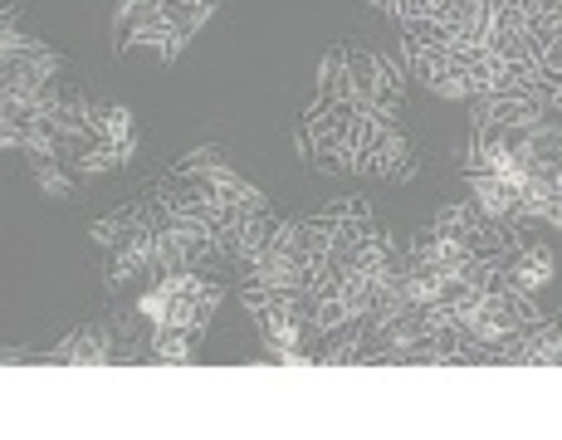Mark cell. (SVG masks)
I'll list each match as a JSON object with an SVG mask.
<instances>
[{"instance_id":"5b68a950","label":"cell","mask_w":562,"mask_h":440,"mask_svg":"<svg viewBox=\"0 0 562 440\" xmlns=\"http://www.w3.org/2000/svg\"><path fill=\"white\" fill-rule=\"evenodd\" d=\"M133 358H137V348H127V342L117 338L113 318L74 328L69 338L49 352V362H64V368H108V362H133Z\"/></svg>"},{"instance_id":"30bf717a","label":"cell","mask_w":562,"mask_h":440,"mask_svg":"<svg viewBox=\"0 0 562 440\" xmlns=\"http://www.w3.org/2000/svg\"><path fill=\"white\" fill-rule=\"evenodd\" d=\"M99 137L103 143H113L117 153H123V162L133 167L137 153H143V133H137V113L127 109V103H103L99 113Z\"/></svg>"},{"instance_id":"4fadbf2b","label":"cell","mask_w":562,"mask_h":440,"mask_svg":"<svg viewBox=\"0 0 562 440\" xmlns=\"http://www.w3.org/2000/svg\"><path fill=\"white\" fill-rule=\"evenodd\" d=\"M0 59H64V49H54V45H45V40H35V35H20L15 20H5Z\"/></svg>"},{"instance_id":"ba28073f","label":"cell","mask_w":562,"mask_h":440,"mask_svg":"<svg viewBox=\"0 0 562 440\" xmlns=\"http://www.w3.org/2000/svg\"><path fill=\"white\" fill-rule=\"evenodd\" d=\"M499 274H504V284H509V289L538 298L548 284H553V250H548L543 240L518 245V250H509V255L499 260Z\"/></svg>"},{"instance_id":"9c48e42d","label":"cell","mask_w":562,"mask_h":440,"mask_svg":"<svg viewBox=\"0 0 562 440\" xmlns=\"http://www.w3.org/2000/svg\"><path fill=\"white\" fill-rule=\"evenodd\" d=\"M201 338L196 328H177V324H157L147 328V358L153 362H196L201 358Z\"/></svg>"},{"instance_id":"277c9868","label":"cell","mask_w":562,"mask_h":440,"mask_svg":"<svg viewBox=\"0 0 562 440\" xmlns=\"http://www.w3.org/2000/svg\"><path fill=\"white\" fill-rule=\"evenodd\" d=\"M402 59H406V74L420 79V89H430L436 99H456V103H470L480 99V83L456 64V55L440 45H420V40L402 35Z\"/></svg>"},{"instance_id":"3957f363","label":"cell","mask_w":562,"mask_h":440,"mask_svg":"<svg viewBox=\"0 0 562 440\" xmlns=\"http://www.w3.org/2000/svg\"><path fill=\"white\" fill-rule=\"evenodd\" d=\"M348 69H352V103L386 123H402L406 113V74L396 69L386 55H372V49L348 45Z\"/></svg>"},{"instance_id":"8fae6325","label":"cell","mask_w":562,"mask_h":440,"mask_svg":"<svg viewBox=\"0 0 562 440\" xmlns=\"http://www.w3.org/2000/svg\"><path fill=\"white\" fill-rule=\"evenodd\" d=\"M318 99L328 103H352V69H348V45H333L318 64ZM358 109V103H352Z\"/></svg>"},{"instance_id":"52a82bcc","label":"cell","mask_w":562,"mask_h":440,"mask_svg":"<svg viewBox=\"0 0 562 440\" xmlns=\"http://www.w3.org/2000/svg\"><path fill=\"white\" fill-rule=\"evenodd\" d=\"M499 362H509V368H558L562 362V318H543V324L509 338L499 348Z\"/></svg>"},{"instance_id":"8992f818","label":"cell","mask_w":562,"mask_h":440,"mask_svg":"<svg viewBox=\"0 0 562 440\" xmlns=\"http://www.w3.org/2000/svg\"><path fill=\"white\" fill-rule=\"evenodd\" d=\"M464 187H470V201L484 211L494 225H509V230H533L524 221V201H518V187L494 171H464Z\"/></svg>"},{"instance_id":"7a4b0ae2","label":"cell","mask_w":562,"mask_h":440,"mask_svg":"<svg viewBox=\"0 0 562 440\" xmlns=\"http://www.w3.org/2000/svg\"><path fill=\"white\" fill-rule=\"evenodd\" d=\"M352 103H328L313 99L304 123H299L294 143L304 153V162L313 171H328V177H352Z\"/></svg>"},{"instance_id":"7c38bea8","label":"cell","mask_w":562,"mask_h":440,"mask_svg":"<svg viewBox=\"0 0 562 440\" xmlns=\"http://www.w3.org/2000/svg\"><path fill=\"white\" fill-rule=\"evenodd\" d=\"M30 177L40 181V191H45L49 201H74L79 196V171H74L69 162H59V157H35L30 162Z\"/></svg>"},{"instance_id":"6da1fadb","label":"cell","mask_w":562,"mask_h":440,"mask_svg":"<svg viewBox=\"0 0 562 440\" xmlns=\"http://www.w3.org/2000/svg\"><path fill=\"white\" fill-rule=\"evenodd\" d=\"M420 157L402 133V123L358 109L352 113V177H376V181H416Z\"/></svg>"}]
</instances>
